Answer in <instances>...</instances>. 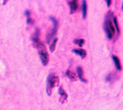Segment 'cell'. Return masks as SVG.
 <instances>
[{"label": "cell", "instance_id": "obj_1", "mask_svg": "<svg viewBox=\"0 0 123 110\" xmlns=\"http://www.w3.org/2000/svg\"><path fill=\"white\" fill-rule=\"evenodd\" d=\"M58 83H59V79L57 76L49 75V77L47 78V87H46V93L48 95H51L53 87H56Z\"/></svg>", "mask_w": 123, "mask_h": 110}, {"label": "cell", "instance_id": "obj_2", "mask_svg": "<svg viewBox=\"0 0 123 110\" xmlns=\"http://www.w3.org/2000/svg\"><path fill=\"white\" fill-rule=\"evenodd\" d=\"M37 47L38 48V53H39V57H40V60L43 65H46L48 63V54H47V51L44 47V45L43 43H38L37 45Z\"/></svg>", "mask_w": 123, "mask_h": 110}, {"label": "cell", "instance_id": "obj_3", "mask_svg": "<svg viewBox=\"0 0 123 110\" xmlns=\"http://www.w3.org/2000/svg\"><path fill=\"white\" fill-rule=\"evenodd\" d=\"M105 31L106 33V35L109 39H111L113 37V35H114V28H113V24H112L111 20L107 17L105 22Z\"/></svg>", "mask_w": 123, "mask_h": 110}, {"label": "cell", "instance_id": "obj_4", "mask_svg": "<svg viewBox=\"0 0 123 110\" xmlns=\"http://www.w3.org/2000/svg\"><path fill=\"white\" fill-rule=\"evenodd\" d=\"M50 20L53 22L54 27H53V29H52V31H51V33H50V34L47 35V37H46V41H47V42H50V38H51V37H52V36L55 35V33H56V29H57V21H56V20H55L54 18H52V17L50 18Z\"/></svg>", "mask_w": 123, "mask_h": 110}, {"label": "cell", "instance_id": "obj_5", "mask_svg": "<svg viewBox=\"0 0 123 110\" xmlns=\"http://www.w3.org/2000/svg\"><path fill=\"white\" fill-rule=\"evenodd\" d=\"M77 8H78V1L77 0H71V2H70V11H71V13L76 12Z\"/></svg>", "mask_w": 123, "mask_h": 110}, {"label": "cell", "instance_id": "obj_6", "mask_svg": "<svg viewBox=\"0 0 123 110\" xmlns=\"http://www.w3.org/2000/svg\"><path fill=\"white\" fill-rule=\"evenodd\" d=\"M77 73H78V76H79V79L81 80L83 83H86L87 81L85 80L84 78V73H83V69H82V67H77Z\"/></svg>", "mask_w": 123, "mask_h": 110}, {"label": "cell", "instance_id": "obj_7", "mask_svg": "<svg viewBox=\"0 0 123 110\" xmlns=\"http://www.w3.org/2000/svg\"><path fill=\"white\" fill-rule=\"evenodd\" d=\"M59 93H60V101H61V103H63V102L66 100V99H67V94H66V93L63 91L62 87L59 88Z\"/></svg>", "mask_w": 123, "mask_h": 110}, {"label": "cell", "instance_id": "obj_8", "mask_svg": "<svg viewBox=\"0 0 123 110\" xmlns=\"http://www.w3.org/2000/svg\"><path fill=\"white\" fill-rule=\"evenodd\" d=\"M73 52L76 53V54H78V55H80L82 58H85L86 57V51L83 50V49H74Z\"/></svg>", "mask_w": 123, "mask_h": 110}, {"label": "cell", "instance_id": "obj_9", "mask_svg": "<svg viewBox=\"0 0 123 110\" xmlns=\"http://www.w3.org/2000/svg\"><path fill=\"white\" fill-rule=\"evenodd\" d=\"M82 11H83V18H86V16H87V3H86V0H83V2H82Z\"/></svg>", "mask_w": 123, "mask_h": 110}, {"label": "cell", "instance_id": "obj_10", "mask_svg": "<svg viewBox=\"0 0 123 110\" xmlns=\"http://www.w3.org/2000/svg\"><path fill=\"white\" fill-rule=\"evenodd\" d=\"M112 59H113V61H114V64H115V66H116V68H117V70H121V65H120V61H119V59L116 57V56H113L112 57Z\"/></svg>", "mask_w": 123, "mask_h": 110}, {"label": "cell", "instance_id": "obj_11", "mask_svg": "<svg viewBox=\"0 0 123 110\" xmlns=\"http://www.w3.org/2000/svg\"><path fill=\"white\" fill-rule=\"evenodd\" d=\"M66 75H67V77H68L70 80H72V81H76L77 77H76V75H75L73 72H71V71H67Z\"/></svg>", "mask_w": 123, "mask_h": 110}, {"label": "cell", "instance_id": "obj_12", "mask_svg": "<svg viewBox=\"0 0 123 110\" xmlns=\"http://www.w3.org/2000/svg\"><path fill=\"white\" fill-rule=\"evenodd\" d=\"M112 24L115 26L116 31H117V33L119 34V33H120V29H119V26H118V23H117V19H116L115 17H113V19H112Z\"/></svg>", "mask_w": 123, "mask_h": 110}, {"label": "cell", "instance_id": "obj_13", "mask_svg": "<svg viewBox=\"0 0 123 110\" xmlns=\"http://www.w3.org/2000/svg\"><path fill=\"white\" fill-rule=\"evenodd\" d=\"M56 42H57V38H53V42L50 44V51H51V52H53V51H54Z\"/></svg>", "mask_w": 123, "mask_h": 110}, {"label": "cell", "instance_id": "obj_14", "mask_svg": "<svg viewBox=\"0 0 123 110\" xmlns=\"http://www.w3.org/2000/svg\"><path fill=\"white\" fill-rule=\"evenodd\" d=\"M75 43H77L78 45L82 46L83 43H84V39H75Z\"/></svg>", "mask_w": 123, "mask_h": 110}, {"label": "cell", "instance_id": "obj_15", "mask_svg": "<svg viewBox=\"0 0 123 110\" xmlns=\"http://www.w3.org/2000/svg\"><path fill=\"white\" fill-rule=\"evenodd\" d=\"M105 1H106L107 6H110V4H111V0H105Z\"/></svg>", "mask_w": 123, "mask_h": 110}, {"label": "cell", "instance_id": "obj_16", "mask_svg": "<svg viewBox=\"0 0 123 110\" xmlns=\"http://www.w3.org/2000/svg\"><path fill=\"white\" fill-rule=\"evenodd\" d=\"M30 14H31L30 11H26V15H27V18L28 19H30Z\"/></svg>", "mask_w": 123, "mask_h": 110}, {"label": "cell", "instance_id": "obj_17", "mask_svg": "<svg viewBox=\"0 0 123 110\" xmlns=\"http://www.w3.org/2000/svg\"><path fill=\"white\" fill-rule=\"evenodd\" d=\"M8 1V0H4V2H3V4H6V2Z\"/></svg>", "mask_w": 123, "mask_h": 110}]
</instances>
